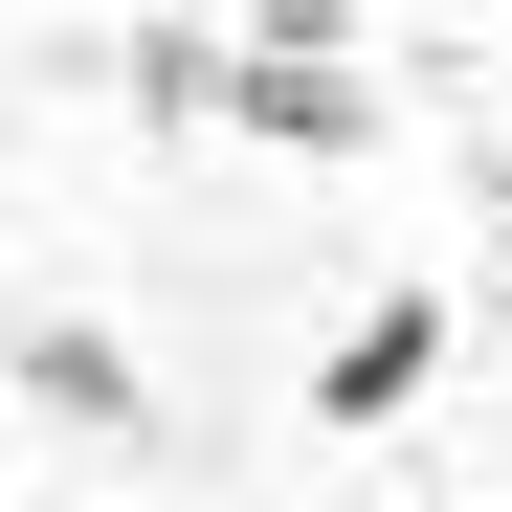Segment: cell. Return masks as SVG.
I'll list each match as a JSON object with an SVG mask.
<instances>
[{
	"instance_id": "1",
	"label": "cell",
	"mask_w": 512,
	"mask_h": 512,
	"mask_svg": "<svg viewBox=\"0 0 512 512\" xmlns=\"http://www.w3.org/2000/svg\"><path fill=\"white\" fill-rule=\"evenodd\" d=\"M423 357H446V312H423V290H379V312L312 357V401H334V423H401V401H423Z\"/></svg>"
},
{
	"instance_id": "2",
	"label": "cell",
	"mask_w": 512,
	"mask_h": 512,
	"mask_svg": "<svg viewBox=\"0 0 512 512\" xmlns=\"http://www.w3.org/2000/svg\"><path fill=\"white\" fill-rule=\"evenodd\" d=\"M23 379H45L67 423H134V379H112V334H23Z\"/></svg>"
},
{
	"instance_id": "3",
	"label": "cell",
	"mask_w": 512,
	"mask_h": 512,
	"mask_svg": "<svg viewBox=\"0 0 512 512\" xmlns=\"http://www.w3.org/2000/svg\"><path fill=\"white\" fill-rule=\"evenodd\" d=\"M490 290H512V223H490Z\"/></svg>"
}]
</instances>
